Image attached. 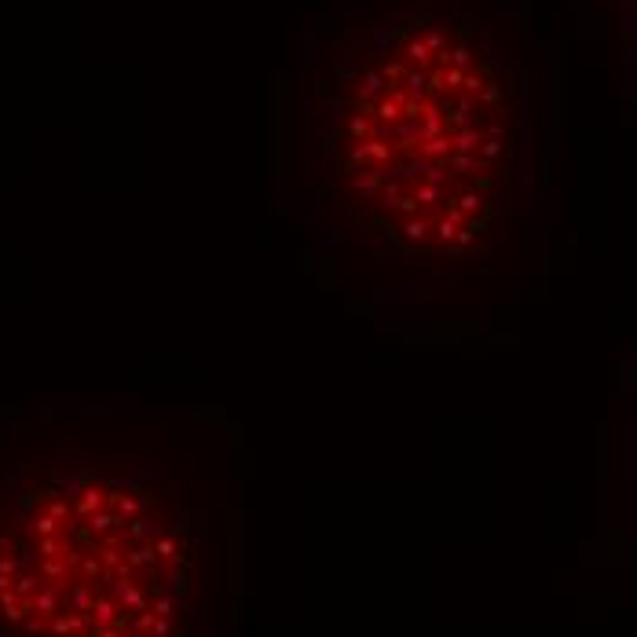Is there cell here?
Wrapping results in <instances>:
<instances>
[{
	"instance_id": "obj_1",
	"label": "cell",
	"mask_w": 637,
	"mask_h": 637,
	"mask_svg": "<svg viewBox=\"0 0 637 637\" xmlns=\"http://www.w3.org/2000/svg\"><path fill=\"white\" fill-rule=\"evenodd\" d=\"M84 527H88L95 538H99V535H110V531H118L121 520L114 516V509H95V513L84 516Z\"/></svg>"
},
{
	"instance_id": "obj_2",
	"label": "cell",
	"mask_w": 637,
	"mask_h": 637,
	"mask_svg": "<svg viewBox=\"0 0 637 637\" xmlns=\"http://www.w3.org/2000/svg\"><path fill=\"white\" fill-rule=\"evenodd\" d=\"M103 505H106V491H103V487H95V484H88L77 495V502H73V513L88 516V513H95V509H103Z\"/></svg>"
},
{
	"instance_id": "obj_3",
	"label": "cell",
	"mask_w": 637,
	"mask_h": 637,
	"mask_svg": "<svg viewBox=\"0 0 637 637\" xmlns=\"http://www.w3.org/2000/svg\"><path fill=\"white\" fill-rule=\"evenodd\" d=\"M106 502H110V509H114V516L121 520H132V516H140V509H143V502L140 498H132V495H106Z\"/></svg>"
},
{
	"instance_id": "obj_4",
	"label": "cell",
	"mask_w": 637,
	"mask_h": 637,
	"mask_svg": "<svg viewBox=\"0 0 637 637\" xmlns=\"http://www.w3.org/2000/svg\"><path fill=\"white\" fill-rule=\"evenodd\" d=\"M95 601V586L92 582H77V586H70V608L66 612H88Z\"/></svg>"
},
{
	"instance_id": "obj_5",
	"label": "cell",
	"mask_w": 637,
	"mask_h": 637,
	"mask_svg": "<svg viewBox=\"0 0 637 637\" xmlns=\"http://www.w3.org/2000/svg\"><path fill=\"white\" fill-rule=\"evenodd\" d=\"M125 564H129V568H147V564H154V546H151V542L132 546L129 553H125Z\"/></svg>"
},
{
	"instance_id": "obj_6",
	"label": "cell",
	"mask_w": 637,
	"mask_h": 637,
	"mask_svg": "<svg viewBox=\"0 0 637 637\" xmlns=\"http://www.w3.org/2000/svg\"><path fill=\"white\" fill-rule=\"evenodd\" d=\"M410 198L418 201V205H436V201H443V187H436V184H421Z\"/></svg>"
},
{
	"instance_id": "obj_7",
	"label": "cell",
	"mask_w": 637,
	"mask_h": 637,
	"mask_svg": "<svg viewBox=\"0 0 637 637\" xmlns=\"http://www.w3.org/2000/svg\"><path fill=\"white\" fill-rule=\"evenodd\" d=\"M81 575H84V582H92V579H106V568L99 564V557H81ZM95 586V582H92Z\"/></svg>"
},
{
	"instance_id": "obj_8",
	"label": "cell",
	"mask_w": 637,
	"mask_h": 637,
	"mask_svg": "<svg viewBox=\"0 0 637 637\" xmlns=\"http://www.w3.org/2000/svg\"><path fill=\"white\" fill-rule=\"evenodd\" d=\"M403 235H407L410 242H421L425 235H429V220H421V216H410L407 224H403Z\"/></svg>"
},
{
	"instance_id": "obj_9",
	"label": "cell",
	"mask_w": 637,
	"mask_h": 637,
	"mask_svg": "<svg viewBox=\"0 0 637 637\" xmlns=\"http://www.w3.org/2000/svg\"><path fill=\"white\" fill-rule=\"evenodd\" d=\"M168 582H173V593H190V582H187V571L184 568H173V571H168Z\"/></svg>"
},
{
	"instance_id": "obj_10",
	"label": "cell",
	"mask_w": 637,
	"mask_h": 637,
	"mask_svg": "<svg viewBox=\"0 0 637 637\" xmlns=\"http://www.w3.org/2000/svg\"><path fill=\"white\" fill-rule=\"evenodd\" d=\"M436 235H440V242H443V246H447V242H451L454 235H458V224H451V220L443 216V220H440V227H436Z\"/></svg>"
},
{
	"instance_id": "obj_11",
	"label": "cell",
	"mask_w": 637,
	"mask_h": 637,
	"mask_svg": "<svg viewBox=\"0 0 637 637\" xmlns=\"http://www.w3.org/2000/svg\"><path fill=\"white\" fill-rule=\"evenodd\" d=\"M154 546V557H173L176 553V542L173 538H158V542H151Z\"/></svg>"
},
{
	"instance_id": "obj_12",
	"label": "cell",
	"mask_w": 637,
	"mask_h": 637,
	"mask_svg": "<svg viewBox=\"0 0 637 637\" xmlns=\"http://www.w3.org/2000/svg\"><path fill=\"white\" fill-rule=\"evenodd\" d=\"M154 615H162V619H168V615H173V597H165V593H162V597H158L154 601V608H151Z\"/></svg>"
},
{
	"instance_id": "obj_13",
	"label": "cell",
	"mask_w": 637,
	"mask_h": 637,
	"mask_svg": "<svg viewBox=\"0 0 637 637\" xmlns=\"http://www.w3.org/2000/svg\"><path fill=\"white\" fill-rule=\"evenodd\" d=\"M151 630H154V637H168V619H162V615H154Z\"/></svg>"
}]
</instances>
